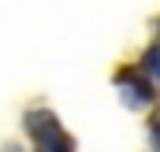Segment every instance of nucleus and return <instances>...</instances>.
I'll list each match as a JSON object with an SVG mask.
<instances>
[{"mask_svg":"<svg viewBox=\"0 0 160 152\" xmlns=\"http://www.w3.org/2000/svg\"><path fill=\"white\" fill-rule=\"evenodd\" d=\"M26 126H30V134L38 141V152H71V137L60 130V122L48 112H30Z\"/></svg>","mask_w":160,"mask_h":152,"instance_id":"f257e3e1","label":"nucleus"},{"mask_svg":"<svg viewBox=\"0 0 160 152\" xmlns=\"http://www.w3.org/2000/svg\"><path fill=\"white\" fill-rule=\"evenodd\" d=\"M119 85L127 89V100H130V104H145V100L153 97V93H149V89H145L142 82H134L130 74H123V78H119Z\"/></svg>","mask_w":160,"mask_h":152,"instance_id":"f03ea898","label":"nucleus"},{"mask_svg":"<svg viewBox=\"0 0 160 152\" xmlns=\"http://www.w3.org/2000/svg\"><path fill=\"white\" fill-rule=\"evenodd\" d=\"M145 71H149L153 78H160V48H153V52L145 56Z\"/></svg>","mask_w":160,"mask_h":152,"instance_id":"7ed1b4c3","label":"nucleus"},{"mask_svg":"<svg viewBox=\"0 0 160 152\" xmlns=\"http://www.w3.org/2000/svg\"><path fill=\"white\" fill-rule=\"evenodd\" d=\"M153 145L160 149V122H153Z\"/></svg>","mask_w":160,"mask_h":152,"instance_id":"20e7f679","label":"nucleus"}]
</instances>
